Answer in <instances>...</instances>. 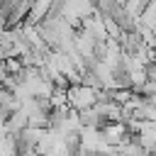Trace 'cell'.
Masks as SVG:
<instances>
[{"mask_svg": "<svg viewBox=\"0 0 156 156\" xmlns=\"http://www.w3.org/2000/svg\"><path fill=\"white\" fill-rule=\"evenodd\" d=\"M66 102H68L71 110L83 112V110H88V107H93V105L98 102L95 88L83 85V83H80V85H68V88H66Z\"/></svg>", "mask_w": 156, "mask_h": 156, "instance_id": "1", "label": "cell"}]
</instances>
